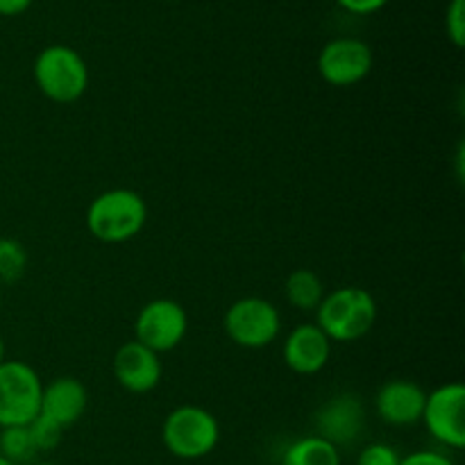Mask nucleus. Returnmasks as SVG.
Returning <instances> with one entry per match:
<instances>
[{
    "mask_svg": "<svg viewBox=\"0 0 465 465\" xmlns=\"http://www.w3.org/2000/svg\"><path fill=\"white\" fill-rule=\"evenodd\" d=\"M84 221L94 239L103 243H125L145 227L148 204L132 189H109L91 200Z\"/></svg>",
    "mask_w": 465,
    "mask_h": 465,
    "instance_id": "nucleus-1",
    "label": "nucleus"
},
{
    "mask_svg": "<svg viewBox=\"0 0 465 465\" xmlns=\"http://www.w3.org/2000/svg\"><path fill=\"white\" fill-rule=\"evenodd\" d=\"M377 302L371 291L343 286L325 293L316 309V325L331 343H352L375 327Z\"/></svg>",
    "mask_w": 465,
    "mask_h": 465,
    "instance_id": "nucleus-2",
    "label": "nucleus"
},
{
    "mask_svg": "<svg viewBox=\"0 0 465 465\" xmlns=\"http://www.w3.org/2000/svg\"><path fill=\"white\" fill-rule=\"evenodd\" d=\"M163 448L182 461L209 457L221 443V425L204 407L182 404L173 409L162 425Z\"/></svg>",
    "mask_w": 465,
    "mask_h": 465,
    "instance_id": "nucleus-3",
    "label": "nucleus"
},
{
    "mask_svg": "<svg viewBox=\"0 0 465 465\" xmlns=\"http://www.w3.org/2000/svg\"><path fill=\"white\" fill-rule=\"evenodd\" d=\"M36 86L53 103H75L89 89V66L75 48L53 44L41 50L32 66Z\"/></svg>",
    "mask_w": 465,
    "mask_h": 465,
    "instance_id": "nucleus-4",
    "label": "nucleus"
},
{
    "mask_svg": "<svg viewBox=\"0 0 465 465\" xmlns=\"http://www.w3.org/2000/svg\"><path fill=\"white\" fill-rule=\"evenodd\" d=\"M39 372L25 361L0 363V430L5 427H25L39 416L41 409Z\"/></svg>",
    "mask_w": 465,
    "mask_h": 465,
    "instance_id": "nucleus-5",
    "label": "nucleus"
},
{
    "mask_svg": "<svg viewBox=\"0 0 465 465\" xmlns=\"http://www.w3.org/2000/svg\"><path fill=\"white\" fill-rule=\"evenodd\" d=\"M225 334L232 343L245 350H262L271 345L282 331V316L271 300L241 298L232 304L223 318Z\"/></svg>",
    "mask_w": 465,
    "mask_h": 465,
    "instance_id": "nucleus-6",
    "label": "nucleus"
},
{
    "mask_svg": "<svg viewBox=\"0 0 465 465\" xmlns=\"http://www.w3.org/2000/svg\"><path fill=\"white\" fill-rule=\"evenodd\" d=\"M420 422H425L431 439L450 450L465 448V386L450 381L427 393Z\"/></svg>",
    "mask_w": 465,
    "mask_h": 465,
    "instance_id": "nucleus-7",
    "label": "nucleus"
},
{
    "mask_svg": "<svg viewBox=\"0 0 465 465\" xmlns=\"http://www.w3.org/2000/svg\"><path fill=\"white\" fill-rule=\"evenodd\" d=\"M375 66V54L366 41L357 36H336L322 45L318 54V73L331 86H354L366 80Z\"/></svg>",
    "mask_w": 465,
    "mask_h": 465,
    "instance_id": "nucleus-8",
    "label": "nucleus"
},
{
    "mask_svg": "<svg viewBox=\"0 0 465 465\" xmlns=\"http://www.w3.org/2000/svg\"><path fill=\"white\" fill-rule=\"evenodd\" d=\"M189 330V316L175 300L157 298L143 304L134 321V334L141 345L153 352H171L184 341Z\"/></svg>",
    "mask_w": 465,
    "mask_h": 465,
    "instance_id": "nucleus-9",
    "label": "nucleus"
},
{
    "mask_svg": "<svg viewBox=\"0 0 465 465\" xmlns=\"http://www.w3.org/2000/svg\"><path fill=\"white\" fill-rule=\"evenodd\" d=\"M313 425H316V436L330 440L336 448L352 445L366 430V409L357 395H334L318 409Z\"/></svg>",
    "mask_w": 465,
    "mask_h": 465,
    "instance_id": "nucleus-10",
    "label": "nucleus"
},
{
    "mask_svg": "<svg viewBox=\"0 0 465 465\" xmlns=\"http://www.w3.org/2000/svg\"><path fill=\"white\" fill-rule=\"evenodd\" d=\"M112 371L118 386L134 395H145L157 389L163 372L159 354L141 345L139 341H127L116 350Z\"/></svg>",
    "mask_w": 465,
    "mask_h": 465,
    "instance_id": "nucleus-11",
    "label": "nucleus"
},
{
    "mask_svg": "<svg viewBox=\"0 0 465 465\" xmlns=\"http://www.w3.org/2000/svg\"><path fill=\"white\" fill-rule=\"evenodd\" d=\"M427 393L411 380H391L377 391L375 409L391 427H409L420 422Z\"/></svg>",
    "mask_w": 465,
    "mask_h": 465,
    "instance_id": "nucleus-12",
    "label": "nucleus"
},
{
    "mask_svg": "<svg viewBox=\"0 0 465 465\" xmlns=\"http://www.w3.org/2000/svg\"><path fill=\"white\" fill-rule=\"evenodd\" d=\"M284 363L295 375H316L331 357V341L318 325H298L284 341Z\"/></svg>",
    "mask_w": 465,
    "mask_h": 465,
    "instance_id": "nucleus-13",
    "label": "nucleus"
},
{
    "mask_svg": "<svg viewBox=\"0 0 465 465\" xmlns=\"http://www.w3.org/2000/svg\"><path fill=\"white\" fill-rule=\"evenodd\" d=\"M86 404H89V393H86V386L80 380H75V377H57L50 384H44L39 413L53 418L64 430H68L84 416Z\"/></svg>",
    "mask_w": 465,
    "mask_h": 465,
    "instance_id": "nucleus-14",
    "label": "nucleus"
},
{
    "mask_svg": "<svg viewBox=\"0 0 465 465\" xmlns=\"http://www.w3.org/2000/svg\"><path fill=\"white\" fill-rule=\"evenodd\" d=\"M282 465H341V452L321 436H302L284 450Z\"/></svg>",
    "mask_w": 465,
    "mask_h": 465,
    "instance_id": "nucleus-15",
    "label": "nucleus"
},
{
    "mask_svg": "<svg viewBox=\"0 0 465 465\" xmlns=\"http://www.w3.org/2000/svg\"><path fill=\"white\" fill-rule=\"evenodd\" d=\"M284 293L291 307L300 309V312H312V309H318V304L325 298V286L316 272L300 268L286 277Z\"/></svg>",
    "mask_w": 465,
    "mask_h": 465,
    "instance_id": "nucleus-16",
    "label": "nucleus"
},
{
    "mask_svg": "<svg viewBox=\"0 0 465 465\" xmlns=\"http://www.w3.org/2000/svg\"><path fill=\"white\" fill-rule=\"evenodd\" d=\"M0 454L9 459L14 465H30L35 461L36 452L35 440H32L30 430L25 427H5L0 430Z\"/></svg>",
    "mask_w": 465,
    "mask_h": 465,
    "instance_id": "nucleus-17",
    "label": "nucleus"
},
{
    "mask_svg": "<svg viewBox=\"0 0 465 465\" xmlns=\"http://www.w3.org/2000/svg\"><path fill=\"white\" fill-rule=\"evenodd\" d=\"M27 250L16 239H0V282H18L25 275Z\"/></svg>",
    "mask_w": 465,
    "mask_h": 465,
    "instance_id": "nucleus-18",
    "label": "nucleus"
},
{
    "mask_svg": "<svg viewBox=\"0 0 465 465\" xmlns=\"http://www.w3.org/2000/svg\"><path fill=\"white\" fill-rule=\"evenodd\" d=\"M27 430H30L32 440H35L36 452H50V450H54L62 443L64 427L59 425V422H54L53 418L44 416V413H39V416L27 425Z\"/></svg>",
    "mask_w": 465,
    "mask_h": 465,
    "instance_id": "nucleus-19",
    "label": "nucleus"
},
{
    "mask_svg": "<svg viewBox=\"0 0 465 465\" xmlns=\"http://www.w3.org/2000/svg\"><path fill=\"white\" fill-rule=\"evenodd\" d=\"M445 32L457 48L465 44V0H450L445 9Z\"/></svg>",
    "mask_w": 465,
    "mask_h": 465,
    "instance_id": "nucleus-20",
    "label": "nucleus"
},
{
    "mask_svg": "<svg viewBox=\"0 0 465 465\" xmlns=\"http://www.w3.org/2000/svg\"><path fill=\"white\" fill-rule=\"evenodd\" d=\"M400 454L389 443H371L359 452L357 465H400Z\"/></svg>",
    "mask_w": 465,
    "mask_h": 465,
    "instance_id": "nucleus-21",
    "label": "nucleus"
},
{
    "mask_svg": "<svg viewBox=\"0 0 465 465\" xmlns=\"http://www.w3.org/2000/svg\"><path fill=\"white\" fill-rule=\"evenodd\" d=\"M400 465H457L448 454L434 452V450H416L400 459Z\"/></svg>",
    "mask_w": 465,
    "mask_h": 465,
    "instance_id": "nucleus-22",
    "label": "nucleus"
},
{
    "mask_svg": "<svg viewBox=\"0 0 465 465\" xmlns=\"http://www.w3.org/2000/svg\"><path fill=\"white\" fill-rule=\"evenodd\" d=\"M336 3L345 12L354 14V16H371V14H377L380 9H384L391 0H336Z\"/></svg>",
    "mask_w": 465,
    "mask_h": 465,
    "instance_id": "nucleus-23",
    "label": "nucleus"
},
{
    "mask_svg": "<svg viewBox=\"0 0 465 465\" xmlns=\"http://www.w3.org/2000/svg\"><path fill=\"white\" fill-rule=\"evenodd\" d=\"M35 0H0V16H21L32 7Z\"/></svg>",
    "mask_w": 465,
    "mask_h": 465,
    "instance_id": "nucleus-24",
    "label": "nucleus"
},
{
    "mask_svg": "<svg viewBox=\"0 0 465 465\" xmlns=\"http://www.w3.org/2000/svg\"><path fill=\"white\" fill-rule=\"evenodd\" d=\"M5 361V341L0 339V363Z\"/></svg>",
    "mask_w": 465,
    "mask_h": 465,
    "instance_id": "nucleus-25",
    "label": "nucleus"
},
{
    "mask_svg": "<svg viewBox=\"0 0 465 465\" xmlns=\"http://www.w3.org/2000/svg\"><path fill=\"white\" fill-rule=\"evenodd\" d=\"M0 465H14L12 461H9V459H5L3 454H0Z\"/></svg>",
    "mask_w": 465,
    "mask_h": 465,
    "instance_id": "nucleus-26",
    "label": "nucleus"
},
{
    "mask_svg": "<svg viewBox=\"0 0 465 465\" xmlns=\"http://www.w3.org/2000/svg\"><path fill=\"white\" fill-rule=\"evenodd\" d=\"M30 465H57V463H48V461H41V463H30Z\"/></svg>",
    "mask_w": 465,
    "mask_h": 465,
    "instance_id": "nucleus-27",
    "label": "nucleus"
},
{
    "mask_svg": "<svg viewBox=\"0 0 465 465\" xmlns=\"http://www.w3.org/2000/svg\"><path fill=\"white\" fill-rule=\"evenodd\" d=\"M0 302H3V293H0Z\"/></svg>",
    "mask_w": 465,
    "mask_h": 465,
    "instance_id": "nucleus-28",
    "label": "nucleus"
}]
</instances>
